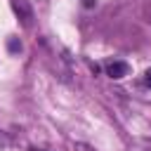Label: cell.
<instances>
[{"label": "cell", "mask_w": 151, "mask_h": 151, "mask_svg": "<svg viewBox=\"0 0 151 151\" xmlns=\"http://www.w3.org/2000/svg\"><path fill=\"white\" fill-rule=\"evenodd\" d=\"M31 151H40V149H31Z\"/></svg>", "instance_id": "cell-6"}, {"label": "cell", "mask_w": 151, "mask_h": 151, "mask_svg": "<svg viewBox=\"0 0 151 151\" xmlns=\"http://www.w3.org/2000/svg\"><path fill=\"white\" fill-rule=\"evenodd\" d=\"M5 146H9V139H7V134H5V132H0V151H2Z\"/></svg>", "instance_id": "cell-3"}, {"label": "cell", "mask_w": 151, "mask_h": 151, "mask_svg": "<svg viewBox=\"0 0 151 151\" xmlns=\"http://www.w3.org/2000/svg\"><path fill=\"white\" fill-rule=\"evenodd\" d=\"M12 7H14V12H17V17L21 19V24H24L26 28H31V26H33V9H31L28 0H12Z\"/></svg>", "instance_id": "cell-1"}, {"label": "cell", "mask_w": 151, "mask_h": 151, "mask_svg": "<svg viewBox=\"0 0 151 151\" xmlns=\"http://www.w3.org/2000/svg\"><path fill=\"white\" fill-rule=\"evenodd\" d=\"M106 73H109L113 80H118V78H125V76L130 73V66H127L125 61H109V64H106Z\"/></svg>", "instance_id": "cell-2"}, {"label": "cell", "mask_w": 151, "mask_h": 151, "mask_svg": "<svg viewBox=\"0 0 151 151\" xmlns=\"http://www.w3.org/2000/svg\"><path fill=\"white\" fill-rule=\"evenodd\" d=\"M9 50H12V52H19V50H21V42H17V40L12 38V40H9Z\"/></svg>", "instance_id": "cell-4"}, {"label": "cell", "mask_w": 151, "mask_h": 151, "mask_svg": "<svg viewBox=\"0 0 151 151\" xmlns=\"http://www.w3.org/2000/svg\"><path fill=\"white\" fill-rule=\"evenodd\" d=\"M144 83H146V85H149V87H151V68H149V71H146V73H144Z\"/></svg>", "instance_id": "cell-5"}]
</instances>
